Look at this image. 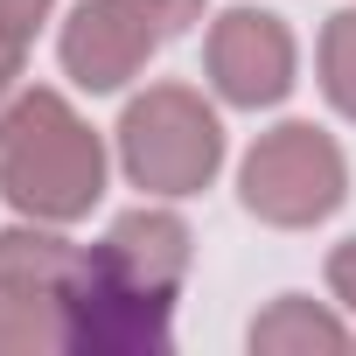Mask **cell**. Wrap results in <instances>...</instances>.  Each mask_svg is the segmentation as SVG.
Here are the masks:
<instances>
[{"label": "cell", "instance_id": "6da1fadb", "mask_svg": "<svg viewBox=\"0 0 356 356\" xmlns=\"http://www.w3.org/2000/svg\"><path fill=\"white\" fill-rule=\"evenodd\" d=\"M0 196L35 224H77L105 196V140L49 84L0 105Z\"/></svg>", "mask_w": 356, "mask_h": 356}, {"label": "cell", "instance_id": "7a4b0ae2", "mask_svg": "<svg viewBox=\"0 0 356 356\" xmlns=\"http://www.w3.org/2000/svg\"><path fill=\"white\" fill-rule=\"evenodd\" d=\"M119 168L133 189L161 203L203 196L224 168V119L189 84H147L119 112Z\"/></svg>", "mask_w": 356, "mask_h": 356}, {"label": "cell", "instance_id": "3957f363", "mask_svg": "<svg viewBox=\"0 0 356 356\" xmlns=\"http://www.w3.org/2000/svg\"><path fill=\"white\" fill-rule=\"evenodd\" d=\"M342 196H349V161L307 119L259 133L245 168H238V203L273 231H314L321 217L342 210Z\"/></svg>", "mask_w": 356, "mask_h": 356}, {"label": "cell", "instance_id": "277c9868", "mask_svg": "<svg viewBox=\"0 0 356 356\" xmlns=\"http://www.w3.org/2000/svg\"><path fill=\"white\" fill-rule=\"evenodd\" d=\"M196 22H203V0H84L63 22L56 49L84 91H119L147 70V56H161Z\"/></svg>", "mask_w": 356, "mask_h": 356}, {"label": "cell", "instance_id": "5b68a950", "mask_svg": "<svg viewBox=\"0 0 356 356\" xmlns=\"http://www.w3.org/2000/svg\"><path fill=\"white\" fill-rule=\"evenodd\" d=\"M63 349L70 356H168L175 300L133 286L98 252H77V266L63 280Z\"/></svg>", "mask_w": 356, "mask_h": 356}, {"label": "cell", "instance_id": "8992f818", "mask_svg": "<svg viewBox=\"0 0 356 356\" xmlns=\"http://www.w3.org/2000/svg\"><path fill=\"white\" fill-rule=\"evenodd\" d=\"M293 70H300V49H293V29L273 8H231L203 35V77L238 112L280 105L293 91Z\"/></svg>", "mask_w": 356, "mask_h": 356}, {"label": "cell", "instance_id": "52a82bcc", "mask_svg": "<svg viewBox=\"0 0 356 356\" xmlns=\"http://www.w3.org/2000/svg\"><path fill=\"white\" fill-rule=\"evenodd\" d=\"M112 273H126L133 286H147V293H161V300H182V280H189V259H196V238H189V224L175 217V210H126V217H112V231L91 245Z\"/></svg>", "mask_w": 356, "mask_h": 356}, {"label": "cell", "instance_id": "ba28073f", "mask_svg": "<svg viewBox=\"0 0 356 356\" xmlns=\"http://www.w3.org/2000/svg\"><path fill=\"white\" fill-rule=\"evenodd\" d=\"M245 342H252V356H307V349H349V328H342L321 300L280 293V300L245 328Z\"/></svg>", "mask_w": 356, "mask_h": 356}, {"label": "cell", "instance_id": "9c48e42d", "mask_svg": "<svg viewBox=\"0 0 356 356\" xmlns=\"http://www.w3.org/2000/svg\"><path fill=\"white\" fill-rule=\"evenodd\" d=\"M63 349V293L0 280V356H42Z\"/></svg>", "mask_w": 356, "mask_h": 356}, {"label": "cell", "instance_id": "30bf717a", "mask_svg": "<svg viewBox=\"0 0 356 356\" xmlns=\"http://www.w3.org/2000/svg\"><path fill=\"white\" fill-rule=\"evenodd\" d=\"M314 70H321V98H328L342 119H356V8H342V15L321 22Z\"/></svg>", "mask_w": 356, "mask_h": 356}, {"label": "cell", "instance_id": "8fae6325", "mask_svg": "<svg viewBox=\"0 0 356 356\" xmlns=\"http://www.w3.org/2000/svg\"><path fill=\"white\" fill-rule=\"evenodd\" d=\"M49 8H56V0H0V49H22L29 56V42L49 22Z\"/></svg>", "mask_w": 356, "mask_h": 356}, {"label": "cell", "instance_id": "7c38bea8", "mask_svg": "<svg viewBox=\"0 0 356 356\" xmlns=\"http://www.w3.org/2000/svg\"><path fill=\"white\" fill-rule=\"evenodd\" d=\"M328 293L356 314V238H342V245L328 252Z\"/></svg>", "mask_w": 356, "mask_h": 356}, {"label": "cell", "instance_id": "4fadbf2b", "mask_svg": "<svg viewBox=\"0 0 356 356\" xmlns=\"http://www.w3.org/2000/svg\"><path fill=\"white\" fill-rule=\"evenodd\" d=\"M15 77H22V49H0V105L15 98Z\"/></svg>", "mask_w": 356, "mask_h": 356}]
</instances>
